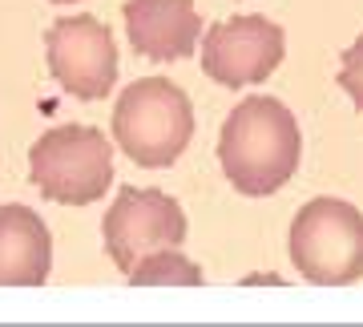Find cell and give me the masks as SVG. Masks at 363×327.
Wrapping results in <instances>:
<instances>
[{
    "instance_id": "cell-2",
    "label": "cell",
    "mask_w": 363,
    "mask_h": 327,
    "mask_svg": "<svg viewBox=\"0 0 363 327\" xmlns=\"http://www.w3.org/2000/svg\"><path fill=\"white\" fill-rule=\"evenodd\" d=\"M113 138L130 162L145 170H166L186 154L194 138V105L174 81L142 77L117 97Z\"/></svg>"
},
{
    "instance_id": "cell-11",
    "label": "cell",
    "mask_w": 363,
    "mask_h": 327,
    "mask_svg": "<svg viewBox=\"0 0 363 327\" xmlns=\"http://www.w3.org/2000/svg\"><path fill=\"white\" fill-rule=\"evenodd\" d=\"M339 89H347L351 105L363 113V37L343 52V69H339Z\"/></svg>"
},
{
    "instance_id": "cell-3",
    "label": "cell",
    "mask_w": 363,
    "mask_h": 327,
    "mask_svg": "<svg viewBox=\"0 0 363 327\" xmlns=\"http://www.w3.org/2000/svg\"><path fill=\"white\" fill-rule=\"evenodd\" d=\"M28 178L49 202L89 206L113 186V150L93 126H57L33 145Z\"/></svg>"
},
{
    "instance_id": "cell-7",
    "label": "cell",
    "mask_w": 363,
    "mask_h": 327,
    "mask_svg": "<svg viewBox=\"0 0 363 327\" xmlns=\"http://www.w3.org/2000/svg\"><path fill=\"white\" fill-rule=\"evenodd\" d=\"M286 52L283 28L267 16H230L202 37V69L222 89H247L271 77Z\"/></svg>"
},
{
    "instance_id": "cell-1",
    "label": "cell",
    "mask_w": 363,
    "mask_h": 327,
    "mask_svg": "<svg viewBox=\"0 0 363 327\" xmlns=\"http://www.w3.org/2000/svg\"><path fill=\"white\" fill-rule=\"evenodd\" d=\"M298 154H303V138L291 109L267 93L238 101L230 118L222 121L218 162L238 194L267 198L283 190L298 170Z\"/></svg>"
},
{
    "instance_id": "cell-10",
    "label": "cell",
    "mask_w": 363,
    "mask_h": 327,
    "mask_svg": "<svg viewBox=\"0 0 363 327\" xmlns=\"http://www.w3.org/2000/svg\"><path fill=\"white\" fill-rule=\"evenodd\" d=\"M130 283H133V287H154V283L198 287V283H202V271H198V267L186 259V255H178V247H166V250L145 255V259L130 271Z\"/></svg>"
},
{
    "instance_id": "cell-8",
    "label": "cell",
    "mask_w": 363,
    "mask_h": 327,
    "mask_svg": "<svg viewBox=\"0 0 363 327\" xmlns=\"http://www.w3.org/2000/svg\"><path fill=\"white\" fill-rule=\"evenodd\" d=\"M125 37L138 57L182 61L202 37L194 0H125Z\"/></svg>"
},
{
    "instance_id": "cell-5",
    "label": "cell",
    "mask_w": 363,
    "mask_h": 327,
    "mask_svg": "<svg viewBox=\"0 0 363 327\" xmlns=\"http://www.w3.org/2000/svg\"><path fill=\"white\" fill-rule=\"evenodd\" d=\"M101 238H105V250H109L113 267L121 275H130L145 255L186 243V214L162 190L121 186L117 202L101 218Z\"/></svg>"
},
{
    "instance_id": "cell-9",
    "label": "cell",
    "mask_w": 363,
    "mask_h": 327,
    "mask_svg": "<svg viewBox=\"0 0 363 327\" xmlns=\"http://www.w3.org/2000/svg\"><path fill=\"white\" fill-rule=\"evenodd\" d=\"M52 235L28 206H0V283L37 287L49 279Z\"/></svg>"
},
{
    "instance_id": "cell-12",
    "label": "cell",
    "mask_w": 363,
    "mask_h": 327,
    "mask_svg": "<svg viewBox=\"0 0 363 327\" xmlns=\"http://www.w3.org/2000/svg\"><path fill=\"white\" fill-rule=\"evenodd\" d=\"M57 4H77V0H57Z\"/></svg>"
},
{
    "instance_id": "cell-4",
    "label": "cell",
    "mask_w": 363,
    "mask_h": 327,
    "mask_svg": "<svg viewBox=\"0 0 363 327\" xmlns=\"http://www.w3.org/2000/svg\"><path fill=\"white\" fill-rule=\"evenodd\" d=\"M291 262L307 283L363 279V214L343 198H315L291 223Z\"/></svg>"
},
{
    "instance_id": "cell-6",
    "label": "cell",
    "mask_w": 363,
    "mask_h": 327,
    "mask_svg": "<svg viewBox=\"0 0 363 327\" xmlns=\"http://www.w3.org/2000/svg\"><path fill=\"white\" fill-rule=\"evenodd\" d=\"M49 73L57 85L81 101H101L117 85V45L113 33L93 16H65L45 33Z\"/></svg>"
}]
</instances>
